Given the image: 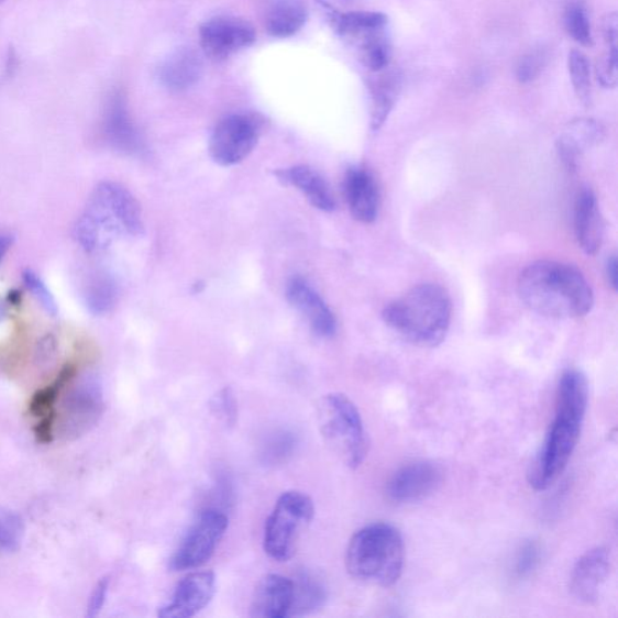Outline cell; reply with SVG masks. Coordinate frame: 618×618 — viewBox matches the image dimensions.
<instances>
[{
	"instance_id": "9a60e30c",
	"label": "cell",
	"mask_w": 618,
	"mask_h": 618,
	"mask_svg": "<svg viewBox=\"0 0 618 618\" xmlns=\"http://www.w3.org/2000/svg\"><path fill=\"white\" fill-rule=\"evenodd\" d=\"M287 299L300 312L314 335L331 339L338 331V321L327 302L306 279L294 277L287 286Z\"/></svg>"
},
{
	"instance_id": "d6986e66",
	"label": "cell",
	"mask_w": 618,
	"mask_h": 618,
	"mask_svg": "<svg viewBox=\"0 0 618 618\" xmlns=\"http://www.w3.org/2000/svg\"><path fill=\"white\" fill-rule=\"evenodd\" d=\"M102 128L107 141L117 151L125 154H137L142 151L141 135L134 126L122 93L114 92L108 98Z\"/></svg>"
},
{
	"instance_id": "4316f807",
	"label": "cell",
	"mask_w": 618,
	"mask_h": 618,
	"mask_svg": "<svg viewBox=\"0 0 618 618\" xmlns=\"http://www.w3.org/2000/svg\"><path fill=\"white\" fill-rule=\"evenodd\" d=\"M400 91V81L394 74L383 76L369 84L371 92V129L378 131L397 103Z\"/></svg>"
},
{
	"instance_id": "e0dca14e",
	"label": "cell",
	"mask_w": 618,
	"mask_h": 618,
	"mask_svg": "<svg viewBox=\"0 0 618 618\" xmlns=\"http://www.w3.org/2000/svg\"><path fill=\"white\" fill-rule=\"evenodd\" d=\"M77 377V367L68 364L60 369L51 385L35 391L30 401V412L36 418L35 437L42 443L54 441L56 428V409L62 393Z\"/></svg>"
},
{
	"instance_id": "d4e9b609",
	"label": "cell",
	"mask_w": 618,
	"mask_h": 618,
	"mask_svg": "<svg viewBox=\"0 0 618 618\" xmlns=\"http://www.w3.org/2000/svg\"><path fill=\"white\" fill-rule=\"evenodd\" d=\"M307 16V10L299 0H276L267 11V32L275 38H289L302 30Z\"/></svg>"
},
{
	"instance_id": "b9f144b4",
	"label": "cell",
	"mask_w": 618,
	"mask_h": 618,
	"mask_svg": "<svg viewBox=\"0 0 618 618\" xmlns=\"http://www.w3.org/2000/svg\"><path fill=\"white\" fill-rule=\"evenodd\" d=\"M19 60L14 51L9 52L7 65L4 68V79H10L18 70Z\"/></svg>"
},
{
	"instance_id": "f35d334b",
	"label": "cell",
	"mask_w": 618,
	"mask_h": 618,
	"mask_svg": "<svg viewBox=\"0 0 618 618\" xmlns=\"http://www.w3.org/2000/svg\"><path fill=\"white\" fill-rule=\"evenodd\" d=\"M618 18L616 12L605 15L603 19V36L607 47H617L618 38Z\"/></svg>"
},
{
	"instance_id": "60d3db41",
	"label": "cell",
	"mask_w": 618,
	"mask_h": 618,
	"mask_svg": "<svg viewBox=\"0 0 618 618\" xmlns=\"http://www.w3.org/2000/svg\"><path fill=\"white\" fill-rule=\"evenodd\" d=\"M618 263L617 257L614 255L607 263V276L610 287L616 291L618 289Z\"/></svg>"
},
{
	"instance_id": "cb8c5ba5",
	"label": "cell",
	"mask_w": 618,
	"mask_h": 618,
	"mask_svg": "<svg viewBox=\"0 0 618 618\" xmlns=\"http://www.w3.org/2000/svg\"><path fill=\"white\" fill-rule=\"evenodd\" d=\"M203 64L192 48H179L163 62L158 68L159 82L170 91H185L200 80Z\"/></svg>"
},
{
	"instance_id": "ee69618b",
	"label": "cell",
	"mask_w": 618,
	"mask_h": 618,
	"mask_svg": "<svg viewBox=\"0 0 618 618\" xmlns=\"http://www.w3.org/2000/svg\"><path fill=\"white\" fill-rule=\"evenodd\" d=\"M3 2H5V0H0V4H2Z\"/></svg>"
},
{
	"instance_id": "603a6c76",
	"label": "cell",
	"mask_w": 618,
	"mask_h": 618,
	"mask_svg": "<svg viewBox=\"0 0 618 618\" xmlns=\"http://www.w3.org/2000/svg\"><path fill=\"white\" fill-rule=\"evenodd\" d=\"M574 225L580 249L587 255L600 250L604 238V221L595 192L581 191L575 203Z\"/></svg>"
},
{
	"instance_id": "4fadbf2b",
	"label": "cell",
	"mask_w": 618,
	"mask_h": 618,
	"mask_svg": "<svg viewBox=\"0 0 618 618\" xmlns=\"http://www.w3.org/2000/svg\"><path fill=\"white\" fill-rule=\"evenodd\" d=\"M217 578L213 572H194L177 585L170 602L158 609L161 618H190L206 609L214 598Z\"/></svg>"
},
{
	"instance_id": "7402d4cb",
	"label": "cell",
	"mask_w": 618,
	"mask_h": 618,
	"mask_svg": "<svg viewBox=\"0 0 618 618\" xmlns=\"http://www.w3.org/2000/svg\"><path fill=\"white\" fill-rule=\"evenodd\" d=\"M605 137V130L595 119L581 118L567 123L555 147L567 169H576L581 156L597 146Z\"/></svg>"
},
{
	"instance_id": "8fae6325",
	"label": "cell",
	"mask_w": 618,
	"mask_h": 618,
	"mask_svg": "<svg viewBox=\"0 0 618 618\" xmlns=\"http://www.w3.org/2000/svg\"><path fill=\"white\" fill-rule=\"evenodd\" d=\"M229 518L217 509H207L196 519L173 558L169 566L173 572L192 571L206 564L225 537Z\"/></svg>"
},
{
	"instance_id": "ba28073f",
	"label": "cell",
	"mask_w": 618,
	"mask_h": 618,
	"mask_svg": "<svg viewBox=\"0 0 618 618\" xmlns=\"http://www.w3.org/2000/svg\"><path fill=\"white\" fill-rule=\"evenodd\" d=\"M314 514V503L306 493H283L265 523L264 550L268 558L277 562L291 560L296 543L313 521Z\"/></svg>"
},
{
	"instance_id": "4dcf8cb0",
	"label": "cell",
	"mask_w": 618,
	"mask_h": 618,
	"mask_svg": "<svg viewBox=\"0 0 618 618\" xmlns=\"http://www.w3.org/2000/svg\"><path fill=\"white\" fill-rule=\"evenodd\" d=\"M23 536L24 525L21 516L0 506V554L15 551Z\"/></svg>"
},
{
	"instance_id": "83f0119b",
	"label": "cell",
	"mask_w": 618,
	"mask_h": 618,
	"mask_svg": "<svg viewBox=\"0 0 618 618\" xmlns=\"http://www.w3.org/2000/svg\"><path fill=\"white\" fill-rule=\"evenodd\" d=\"M85 304L96 316L107 314L118 302L117 283L108 275L93 276L85 288Z\"/></svg>"
},
{
	"instance_id": "f1b7e54d",
	"label": "cell",
	"mask_w": 618,
	"mask_h": 618,
	"mask_svg": "<svg viewBox=\"0 0 618 618\" xmlns=\"http://www.w3.org/2000/svg\"><path fill=\"white\" fill-rule=\"evenodd\" d=\"M567 68L578 100L586 107L591 106L592 84L588 57L583 52L573 51L569 54Z\"/></svg>"
},
{
	"instance_id": "8d00e7d4",
	"label": "cell",
	"mask_w": 618,
	"mask_h": 618,
	"mask_svg": "<svg viewBox=\"0 0 618 618\" xmlns=\"http://www.w3.org/2000/svg\"><path fill=\"white\" fill-rule=\"evenodd\" d=\"M545 54L541 52L529 53L523 56L517 66V79L519 82L528 84L539 77L543 66H545Z\"/></svg>"
},
{
	"instance_id": "d590c367",
	"label": "cell",
	"mask_w": 618,
	"mask_h": 618,
	"mask_svg": "<svg viewBox=\"0 0 618 618\" xmlns=\"http://www.w3.org/2000/svg\"><path fill=\"white\" fill-rule=\"evenodd\" d=\"M540 561V549L534 541H527L519 549L515 563V574L519 578L527 577L536 571Z\"/></svg>"
},
{
	"instance_id": "30bf717a",
	"label": "cell",
	"mask_w": 618,
	"mask_h": 618,
	"mask_svg": "<svg viewBox=\"0 0 618 618\" xmlns=\"http://www.w3.org/2000/svg\"><path fill=\"white\" fill-rule=\"evenodd\" d=\"M265 128L263 117L232 114L219 121L209 140V154L222 167L236 166L255 150Z\"/></svg>"
},
{
	"instance_id": "5bb4252c",
	"label": "cell",
	"mask_w": 618,
	"mask_h": 618,
	"mask_svg": "<svg viewBox=\"0 0 618 618\" xmlns=\"http://www.w3.org/2000/svg\"><path fill=\"white\" fill-rule=\"evenodd\" d=\"M442 482V470L431 462H415L398 470L388 482L387 494L395 503H416L434 493Z\"/></svg>"
},
{
	"instance_id": "5b68a950",
	"label": "cell",
	"mask_w": 618,
	"mask_h": 618,
	"mask_svg": "<svg viewBox=\"0 0 618 618\" xmlns=\"http://www.w3.org/2000/svg\"><path fill=\"white\" fill-rule=\"evenodd\" d=\"M405 563L400 531L387 523L368 525L352 537L345 567L361 583L390 587L398 583Z\"/></svg>"
},
{
	"instance_id": "484cf974",
	"label": "cell",
	"mask_w": 618,
	"mask_h": 618,
	"mask_svg": "<svg viewBox=\"0 0 618 618\" xmlns=\"http://www.w3.org/2000/svg\"><path fill=\"white\" fill-rule=\"evenodd\" d=\"M294 581V603L291 616H306L324 607L328 587L323 578L304 571Z\"/></svg>"
},
{
	"instance_id": "6da1fadb",
	"label": "cell",
	"mask_w": 618,
	"mask_h": 618,
	"mask_svg": "<svg viewBox=\"0 0 618 618\" xmlns=\"http://www.w3.org/2000/svg\"><path fill=\"white\" fill-rule=\"evenodd\" d=\"M588 395L586 376L578 369L565 371L559 385L553 423L528 473L534 489L551 487L571 461L586 417Z\"/></svg>"
},
{
	"instance_id": "8992f818",
	"label": "cell",
	"mask_w": 618,
	"mask_h": 618,
	"mask_svg": "<svg viewBox=\"0 0 618 618\" xmlns=\"http://www.w3.org/2000/svg\"><path fill=\"white\" fill-rule=\"evenodd\" d=\"M321 438L333 454L355 470L366 460L368 440L363 418L356 405L342 393H330L317 407Z\"/></svg>"
},
{
	"instance_id": "f546056e",
	"label": "cell",
	"mask_w": 618,
	"mask_h": 618,
	"mask_svg": "<svg viewBox=\"0 0 618 618\" xmlns=\"http://www.w3.org/2000/svg\"><path fill=\"white\" fill-rule=\"evenodd\" d=\"M565 29L572 38L584 46L593 43L592 29L587 10L581 2L569 3L564 14Z\"/></svg>"
},
{
	"instance_id": "2e32d148",
	"label": "cell",
	"mask_w": 618,
	"mask_h": 618,
	"mask_svg": "<svg viewBox=\"0 0 618 618\" xmlns=\"http://www.w3.org/2000/svg\"><path fill=\"white\" fill-rule=\"evenodd\" d=\"M611 571L610 552L605 548H596L586 552L573 569L571 576L572 596L584 604L598 600L599 593Z\"/></svg>"
},
{
	"instance_id": "9c48e42d",
	"label": "cell",
	"mask_w": 618,
	"mask_h": 618,
	"mask_svg": "<svg viewBox=\"0 0 618 618\" xmlns=\"http://www.w3.org/2000/svg\"><path fill=\"white\" fill-rule=\"evenodd\" d=\"M104 411V397L100 379L95 375L74 378L57 404L55 437L74 441L98 423Z\"/></svg>"
},
{
	"instance_id": "74e56055",
	"label": "cell",
	"mask_w": 618,
	"mask_h": 618,
	"mask_svg": "<svg viewBox=\"0 0 618 618\" xmlns=\"http://www.w3.org/2000/svg\"><path fill=\"white\" fill-rule=\"evenodd\" d=\"M109 587H110L109 577L106 576L102 580L98 581V584L96 585L92 595L90 597L88 617L93 618L100 615L107 602Z\"/></svg>"
},
{
	"instance_id": "ab89813d",
	"label": "cell",
	"mask_w": 618,
	"mask_h": 618,
	"mask_svg": "<svg viewBox=\"0 0 618 618\" xmlns=\"http://www.w3.org/2000/svg\"><path fill=\"white\" fill-rule=\"evenodd\" d=\"M56 340L53 336H45L38 345V351H36V360L40 364H47L54 360L56 354Z\"/></svg>"
},
{
	"instance_id": "1f68e13d",
	"label": "cell",
	"mask_w": 618,
	"mask_h": 618,
	"mask_svg": "<svg viewBox=\"0 0 618 618\" xmlns=\"http://www.w3.org/2000/svg\"><path fill=\"white\" fill-rule=\"evenodd\" d=\"M296 446L293 432L279 431L267 439L263 446L262 460L266 465H277L286 462Z\"/></svg>"
},
{
	"instance_id": "e575fe53",
	"label": "cell",
	"mask_w": 618,
	"mask_h": 618,
	"mask_svg": "<svg viewBox=\"0 0 618 618\" xmlns=\"http://www.w3.org/2000/svg\"><path fill=\"white\" fill-rule=\"evenodd\" d=\"M596 76L604 89H614L618 79V55L617 47H607L597 62Z\"/></svg>"
},
{
	"instance_id": "836d02e7",
	"label": "cell",
	"mask_w": 618,
	"mask_h": 618,
	"mask_svg": "<svg viewBox=\"0 0 618 618\" xmlns=\"http://www.w3.org/2000/svg\"><path fill=\"white\" fill-rule=\"evenodd\" d=\"M23 282L26 284L27 289L33 294L34 299L45 309V312L51 316H57L58 307L56 300L41 277L34 274L33 271L27 269L23 274Z\"/></svg>"
},
{
	"instance_id": "d6a6232c",
	"label": "cell",
	"mask_w": 618,
	"mask_h": 618,
	"mask_svg": "<svg viewBox=\"0 0 618 618\" xmlns=\"http://www.w3.org/2000/svg\"><path fill=\"white\" fill-rule=\"evenodd\" d=\"M210 411L218 418L219 422L232 428L239 419V401L236 395L229 387L219 390L210 400Z\"/></svg>"
},
{
	"instance_id": "277c9868",
	"label": "cell",
	"mask_w": 618,
	"mask_h": 618,
	"mask_svg": "<svg viewBox=\"0 0 618 618\" xmlns=\"http://www.w3.org/2000/svg\"><path fill=\"white\" fill-rule=\"evenodd\" d=\"M385 323L418 347L434 349L448 336L452 302L439 284H420L382 313Z\"/></svg>"
},
{
	"instance_id": "7a4b0ae2",
	"label": "cell",
	"mask_w": 618,
	"mask_h": 618,
	"mask_svg": "<svg viewBox=\"0 0 618 618\" xmlns=\"http://www.w3.org/2000/svg\"><path fill=\"white\" fill-rule=\"evenodd\" d=\"M518 294L531 311L553 319L585 317L595 304L581 271L551 260H540L522 272Z\"/></svg>"
},
{
	"instance_id": "ffe728a7",
	"label": "cell",
	"mask_w": 618,
	"mask_h": 618,
	"mask_svg": "<svg viewBox=\"0 0 618 618\" xmlns=\"http://www.w3.org/2000/svg\"><path fill=\"white\" fill-rule=\"evenodd\" d=\"M294 603L293 578L269 574L260 581L252 600L251 616L256 618H287Z\"/></svg>"
},
{
	"instance_id": "7c38bea8",
	"label": "cell",
	"mask_w": 618,
	"mask_h": 618,
	"mask_svg": "<svg viewBox=\"0 0 618 618\" xmlns=\"http://www.w3.org/2000/svg\"><path fill=\"white\" fill-rule=\"evenodd\" d=\"M256 41L252 23L240 18L219 16L202 24L200 43L206 56L224 60L250 47Z\"/></svg>"
},
{
	"instance_id": "ac0fdd59",
	"label": "cell",
	"mask_w": 618,
	"mask_h": 618,
	"mask_svg": "<svg viewBox=\"0 0 618 618\" xmlns=\"http://www.w3.org/2000/svg\"><path fill=\"white\" fill-rule=\"evenodd\" d=\"M343 194L355 220L364 224H371L376 220L379 191L374 176L366 168L354 166L345 172Z\"/></svg>"
},
{
	"instance_id": "44dd1931",
	"label": "cell",
	"mask_w": 618,
	"mask_h": 618,
	"mask_svg": "<svg viewBox=\"0 0 618 618\" xmlns=\"http://www.w3.org/2000/svg\"><path fill=\"white\" fill-rule=\"evenodd\" d=\"M275 177L287 187L300 191L312 207L330 213L336 209L335 197L329 183L318 170L300 165L275 170Z\"/></svg>"
},
{
	"instance_id": "3957f363",
	"label": "cell",
	"mask_w": 618,
	"mask_h": 618,
	"mask_svg": "<svg viewBox=\"0 0 618 618\" xmlns=\"http://www.w3.org/2000/svg\"><path fill=\"white\" fill-rule=\"evenodd\" d=\"M144 229L142 207L135 197L118 183L103 181L79 219L76 233L82 249L96 253L121 236H142Z\"/></svg>"
},
{
	"instance_id": "52a82bcc",
	"label": "cell",
	"mask_w": 618,
	"mask_h": 618,
	"mask_svg": "<svg viewBox=\"0 0 618 618\" xmlns=\"http://www.w3.org/2000/svg\"><path fill=\"white\" fill-rule=\"evenodd\" d=\"M318 7L332 31L356 48L365 68L378 73L389 66L391 47L386 15L374 11L341 12L327 0H318Z\"/></svg>"
},
{
	"instance_id": "7bdbcfd3",
	"label": "cell",
	"mask_w": 618,
	"mask_h": 618,
	"mask_svg": "<svg viewBox=\"0 0 618 618\" xmlns=\"http://www.w3.org/2000/svg\"><path fill=\"white\" fill-rule=\"evenodd\" d=\"M11 244L12 240L10 236H0V262H2V258L10 250Z\"/></svg>"
}]
</instances>
